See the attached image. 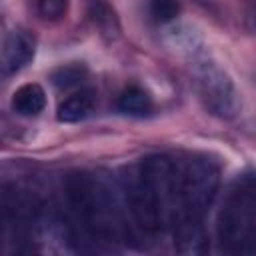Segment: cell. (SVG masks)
<instances>
[{"label":"cell","instance_id":"obj_1","mask_svg":"<svg viewBox=\"0 0 256 256\" xmlns=\"http://www.w3.org/2000/svg\"><path fill=\"white\" fill-rule=\"evenodd\" d=\"M218 186L220 170L212 160L196 156L184 164H176L168 226L180 252L198 254L206 250L204 218L216 198Z\"/></svg>","mask_w":256,"mask_h":256},{"label":"cell","instance_id":"obj_2","mask_svg":"<svg viewBox=\"0 0 256 256\" xmlns=\"http://www.w3.org/2000/svg\"><path fill=\"white\" fill-rule=\"evenodd\" d=\"M176 164L162 156H150L126 168L122 176L124 204L134 224L148 236L168 226Z\"/></svg>","mask_w":256,"mask_h":256},{"label":"cell","instance_id":"obj_3","mask_svg":"<svg viewBox=\"0 0 256 256\" xmlns=\"http://www.w3.org/2000/svg\"><path fill=\"white\" fill-rule=\"evenodd\" d=\"M66 200L82 232L102 246H118L128 236L124 212L110 186L90 174L72 172L66 178Z\"/></svg>","mask_w":256,"mask_h":256},{"label":"cell","instance_id":"obj_4","mask_svg":"<svg viewBox=\"0 0 256 256\" xmlns=\"http://www.w3.org/2000/svg\"><path fill=\"white\" fill-rule=\"evenodd\" d=\"M256 230V172H244L224 192L216 236L224 250L244 252Z\"/></svg>","mask_w":256,"mask_h":256},{"label":"cell","instance_id":"obj_5","mask_svg":"<svg viewBox=\"0 0 256 256\" xmlns=\"http://www.w3.org/2000/svg\"><path fill=\"white\" fill-rule=\"evenodd\" d=\"M192 66L196 74L198 92L206 108H210L216 116L232 118L238 112V94L228 74L204 54H196L192 58Z\"/></svg>","mask_w":256,"mask_h":256},{"label":"cell","instance_id":"obj_6","mask_svg":"<svg viewBox=\"0 0 256 256\" xmlns=\"http://www.w3.org/2000/svg\"><path fill=\"white\" fill-rule=\"evenodd\" d=\"M36 52V40L26 30H12L2 48V72L6 76L16 74L24 66H28Z\"/></svg>","mask_w":256,"mask_h":256},{"label":"cell","instance_id":"obj_7","mask_svg":"<svg viewBox=\"0 0 256 256\" xmlns=\"http://www.w3.org/2000/svg\"><path fill=\"white\" fill-rule=\"evenodd\" d=\"M94 108H96V92L90 88H82L60 102V106L56 110V118L60 122L74 124V122L88 118Z\"/></svg>","mask_w":256,"mask_h":256},{"label":"cell","instance_id":"obj_8","mask_svg":"<svg viewBox=\"0 0 256 256\" xmlns=\"http://www.w3.org/2000/svg\"><path fill=\"white\" fill-rule=\"evenodd\" d=\"M46 106V94L40 84H24L12 94V110L20 116H36Z\"/></svg>","mask_w":256,"mask_h":256},{"label":"cell","instance_id":"obj_9","mask_svg":"<svg viewBox=\"0 0 256 256\" xmlns=\"http://www.w3.org/2000/svg\"><path fill=\"white\" fill-rule=\"evenodd\" d=\"M116 106H118V110L122 114L136 116V118L146 116V114L152 112V100H150V96L142 88H138V86H130V88L122 90L120 96H118Z\"/></svg>","mask_w":256,"mask_h":256},{"label":"cell","instance_id":"obj_10","mask_svg":"<svg viewBox=\"0 0 256 256\" xmlns=\"http://www.w3.org/2000/svg\"><path fill=\"white\" fill-rule=\"evenodd\" d=\"M84 76H86L84 66H80V64H66V66L56 68L50 78H52L54 86H58V88H72V86H78Z\"/></svg>","mask_w":256,"mask_h":256},{"label":"cell","instance_id":"obj_11","mask_svg":"<svg viewBox=\"0 0 256 256\" xmlns=\"http://www.w3.org/2000/svg\"><path fill=\"white\" fill-rule=\"evenodd\" d=\"M180 12V4L178 0H152L150 2V16L164 24V22H172Z\"/></svg>","mask_w":256,"mask_h":256},{"label":"cell","instance_id":"obj_12","mask_svg":"<svg viewBox=\"0 0 256 256\" xmlns=\"http://www.w3.org/2000/svg\"><path fill=\"white\" fill-rule=\"evenodd\" d=\"M36 10L44 20H58L68 10V0H36Z\"/></svg>","mask_w":256,"mask_h":256},{"label":"cell","instance_id":"obj_13","mask_svg":"<svg viewBox=\"0 0 256 256\" xmlns=\"http://www.w3.org/2000/svg\"><path fill=\"white\" fill-rule=\"evenodd\" d=\"M246 250H256V230H254V234H252V238H250V242H248V248Z\"/></svg>","mask_w":256,"mask_h":256}]
</instances>
